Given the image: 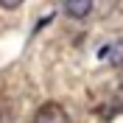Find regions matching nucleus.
I'll return each instance as SVG.
<instances>
[{"label": "nucleus", "instance_id": "f257e3e1", "mask_svg": "<svg viewBox=\"0 0 123 123\" xmlns=\"http://www.w3.org/2000/svg\"><path fill=\"white\" fill-rule=\"evenodd\" d=\"M34 123H67V112L62 109V104L48 101V104H42V106L37 109Z\"/></svg>", "mask_w": 123, "mask_h": 123}, {"label": "nucleus", "instance_id": "f03ea898", "mask_svg": "<svg viewBox=\"0 0 123 123\" xmlns=\"http://www.w3.org/2000/svg\"><path fill=\"white\" fill-rule=\"evenodd\" d=\"M98 59H106L112 64H123V42H109L98 50Z\"/></svg>", "mask_w": 123, "mask_h": 123}, {"label": "nucleus", "instance_id": "7ed1b4c3", "mask_svg": "<svg viewBox=\"0 0 123 123\" xmlns=\"http://www.w3.org/2000/svg\"><path fill=\"white\" fill-rule=\"evenodd\" d=\"M90 11H92L90 0H70V3H64V14L73 17V20H81V17H87Z\"/></svg>", "mask_w": 123, "mask_h": 123}, {"label": "nucleus", "instance_id": "20e7f679", "mask_svg": "<svg viewBox=\"0 0 123 123\" xmlns=\"http://www.w3.org/2000/svg\"><path fill=\"white\" fill-rule=\"evenodd\" d=\"M50 20H53V14H48V17H42V20H39V23H37V28H34V31H42V28H45L48 23H50Z\"/></svg>", "mask_w": 123, "mask_h": 123}]
</instances>
